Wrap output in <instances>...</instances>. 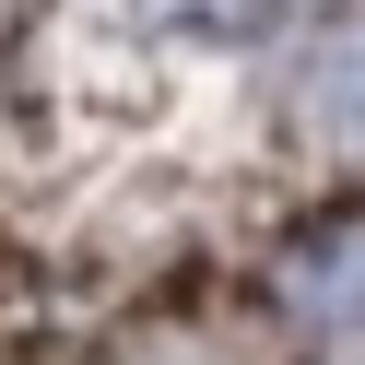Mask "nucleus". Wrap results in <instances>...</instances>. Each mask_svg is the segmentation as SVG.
I'll use <instances>...</instances> for the list:
<instances>
[{
  "label": "nucleus",
  "instance_id": "1",
  "mask_svg": "<svg viewBox=\"0 0 365 365\" xmlns=\"http://www.w3.org/2000/svg\"><path fill=\"white\" fill-rule=\"evenodd\" d=\"M153 24H177V36H259V24H283L294 0H142Z\"/></svg>",
  "mask_w": 365,
  "mask_h": 365
}]
</instances>
